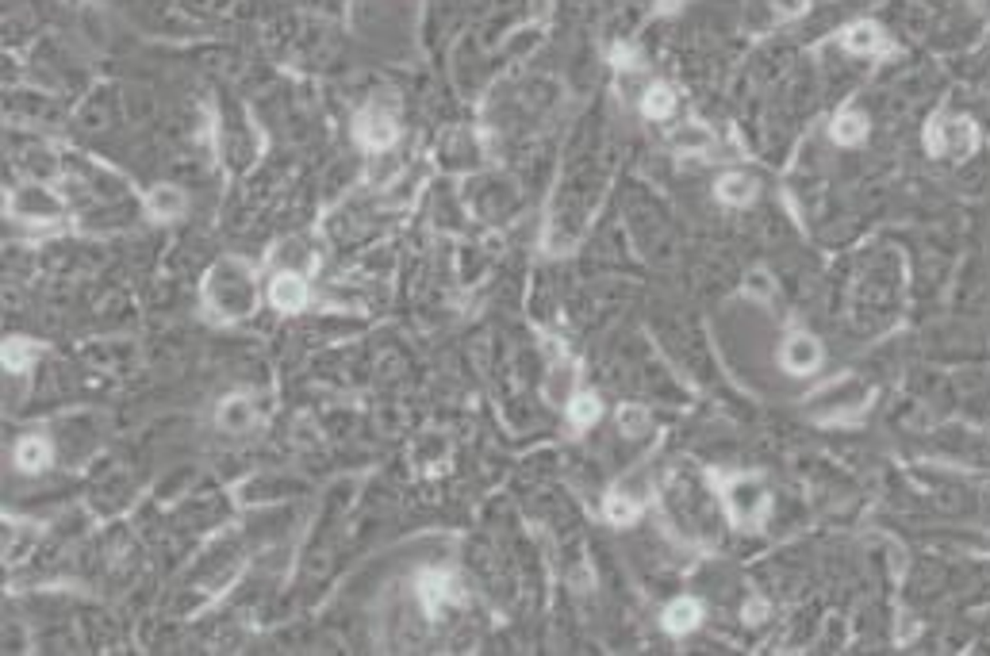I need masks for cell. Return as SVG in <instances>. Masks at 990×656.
<instances>
[{"label": "cell", "instance_id": "1", "mask_svg": "<svg viewBox=\"0 0 990 656\" xmlns=\"http://www.w3.org/2000/svg\"><path fill=\"white\" fill-rule=\"evenodd\" d=\"M975 142H979L975 123L964 116H937L925 130V146L937 158H967L975 150Z\"/></svg>", "mask_w": 990, "mask_h": 656}, {"label": "cell", "instance_id": "2", "mask_svg": "<svg viewBox=\"0 0 990 656\" xmlns=\"http://www.w3.org/2000/svg\"><path fill=\"white\" fill-rule=\"evenodd\" d=\"M725 507H730V518L737 526H756L768 515V492L756 476H737L725 487Z\"/></svg>", "mask_w": 990, "mask_h": 656}, {"label": "cell", "instance_id": "3", "mask_svg": "<svg viewBox=\"0 0 990 656\" xmlns=\"http://www.w3.org/2000/svg\"><path fill=\"white\" fill-rule=\"evenodd\" d=\"M779 361L791 377H807V372H814L821 365V346H818V338H810V334H791V338L783 342Z\"/></svg>", "mask_w": 990, "mask_h": 656}, {"label": "cell", "instance_id": "4", "mask_svg": "<svg viewBox=\"0 0 990 656\" xmlns=\"http://www.w3.org/2000/svg\"><path fill=\"white\" fill-rule=\"evenodd\" d=\"M396 123H391V116H384V111H377V108H369L365 116L358 120V139L369 146V150H384V146H391L396 142Z\"/></svg>", "mask_w": 990, "mask_h": 656}, {"label": "cell", "instance_id": "5", "mask_svg": "<svg viewBox=\"0 0 990 656\" xmlns=\"http://www.w3.org/2000/svg\"><path fill=\"white\" fill-rule=\"evenodd\" d=\"M269 304L276 311H300L307 304V285L296 273H280L269 288Z\"/></svg>", "mask_w": 990, "mask_h": 656}, {"label": "cell", "instance_id": "6", "mask_svg": "<svg viewBox=\"0 0 990 656\" xmlns=\"http://www.w3.org/2000/svg\"><path fill=\"white\" fill-rule=\"evenodd\" d=\"M703 622V607H699V599H691V595H683V599H676V603H668V610H664V630L668 633H691Z\"/></svg>", "mask_w": 990, "mask_h": 656}, {"label": "cell", "instance_id": "7", "mask_svg": "<svg viewBox=\"0 0 990 656\" xmlns=\"http://www.w3.org/2000/svg\"><path fill=\"white\" fill-rule=\"evenodd\" d=\"M840 43H845L852 54H883L891 43L883 39V31L875 27V24H868V20H860V24H852L845 35H840Z\"/></svg>", "mask_w": 990, "mask_h": 656}, {"label": "cell", "instance_id": "8", "mask_svg": "<svg viewBox=\"0 0 990 656\" xmlns=\"http://www.w3.org/2000/svg\"><path fill=\"white\" fill-rule=\"evenodd\" d=\"M864 139H868V116H864L860 108H845L833 120V142L856 146V142H864Z\"/></svg>", "mask_w": 990, "mask_h": 656}, {"label": "cell", "instance_id": "9", "mask_svg": "<svg viewBox=\"0 0 990 656\" xmlns=\"http://www.w3.org/2000/svg\"><path fill=\"white\" fill-rule=\"evenodd\" d=\"M419 595H422V603H426V610H431V614L442 610L445 599H457L453 579L445 576V572H426V576L419 579Z\"/></svg>", "mask_w": 990, "mask_h": 656}, {"label": "cell", "instance_id": "10", "mask_svg": "<svg viewBox=\"0 0 990 656\" xmlns=\"http://www.w3.org/2000/svg\"><path fill=\"white\" fill-rule=\"evenodd\" d=\"M718 200L734 203V208H745V203L756 200V181L745 177V173H725V177L718 181Z\"/></svg>", "mask_w": 990, "mask_h": 656}, {"label": "cell", "instance_id": "11", "mask_svg": "<svg viewBox=\"0 0 990 656\" xmlns=\"http://www.w3.org/2000/svg\"><path fill=\"white\" fill-rule=\"evenodd\" d=\"M219 426L231 430V434H242V430L254 426V403L246 396H231L219 407Z\"/></svg>", "mask_w": 990, "mask_h": 656}, {"label": "cell", "instance_id": "12", "mask_svg": "<svg viewBox=\"0 0 990 656\" xmlns=\"http://www.w3.org/2000/svg\"><path fill=\"white\" fill-rule=\"evenodd\" d=\"M16 464H20L24 473H39V468H47V464H50V445H47V438H39V434L24 438L20 445H16Z\"/></svg>", "mask_w": 990, "mask_h": 656}, {"label": "cell", "instance_id": "13", "mask_svg": "<svg viewBox=\"0 0 990 656\" xmlns=\"http://www.w3.org/2000/svg\"><path fill=\"white\" fill-rule=\"evenodd\" d=\"M599 415H603V403H599V396H595V391H576V396L568 400V419H572V426H595L599 422Z\"/></svg>", "mask_w": 990, "mask_h": 656}, {"label": "cell", "instance_id": "14", "mask_svg": "<svg viewBox=\"0 0 990 656\" xmlns=\"http://www.w3.org/2000/svg\"><path fill=\"white\" fill-rule=\"evenodd\" d=\"M641 111L649 120H668L672 111H676V92H672V85H649L641 97Z\"/></svg>", "mask_w": 990, "mask_h": 656}, {"label": "cell", "instance_id": "15", "mask_svg": "<svg viewBox=\"0 0 990 656\" xmlns=\"http://www.w3.org/2000/svg\"><path fill=\"white\" fill-rule=\"evenodd\" d=\"M672 146L683 150V154H703V150L714 146V135H711V130H706L703 123H687L683 130H676V135H672Z\"/></svg>", "mask_w": 990, "mask_h": 656}, {"label": "cell", "instance_id": "16", "mask_svg": "<svg viewBox=\"0 0 990 656\" xmlns=\"http://www.w3.org/2000/svg\"><path fill=\"white\" fill-rule=\"evenodd\" d=\"M146 203H151V215L154 219H177L184 212V196L177 189H170V184H165V189H154Z\"/></svg>", "mask_w": 990, "mask_h": 656}, {"label": "cell", "instance_id": "17", "mask_svg": "<svg viewBox=\"0 0 990 656\" xmlns=\"http://www.w3.org/2000/svg\"><path fill=\"white\" fill-rule=\"evenodd\" d=\"M35 358H39V346L27 342V338H8L5 342V369L8 372H24Z\"/></svg>", "mask_w": 990, "mask_h": 656}, {"label": "cell", "instance_id": "18", "mask_svg": "<svg viewBox=\"0 0 990 656\" xmlns=\"http://www.w3.org/2000/svg\"><path fill=\"white\" fill-rule=\"evenodd\" d=\"M649 426H652V415H649L641 403H626V407L619 411V430H622L626 438H641V434H649Z\"/></svg>", "mask_w": 990, "mask_h": 656}, {"label": "cell", "instance_id": "19", "mask_svg": "<svg viewBox=\"0 0 990 656\" xmlns=\"http://www.w3.org/2000/svg\"><path fill=\"white\" fill-rule=\"evenodd\" d=\"M603 511H607V518L614 522V526H630V522L638 518V499L626 495V492H610L607 503H603Z\"/></svg>", "mask_w": 990, "mask_h": 656}, {"label": "cell", "instance_id": "20", "mask_svg": "<svg viewBox=\"0 0 990 656\" xmlns=\"http://www.w3.org/2000/svg\"><path fill=\"white\" fill-rule=\"evenodd\" d=\"M745 292H749V296H760V299L772 296V280H768V273H753L749 280H745Z\"/></svg>", "mask_w": 990, "mask_h": 656}, {"label": "cell", "instance_id": "21", "mask_svg": "<svg viewBox=\"0 0 990 656\" xmlns=\"http://www.w3.org/2000/svg\"><path fill=\"white\" fill-rule=\"evenodd\" d=\"M764 618H768V603H764V599H749V603H745V622H764Z\"/></svg>", "mask_w": 990, "mask_h": 656}, {"label": "cell", "instance_id": "22", "mask_svg": "<svg viewBox=\"0 0 990 656\" xmlns=\"http://www.w3.org/2000/svg\"><path fill=\"white\" fill-rule=\"evenodd\" d=\"M772 5H776L779 16H787V20H791V16H802V12H807L810 0H772Z\"/></svg>", "mask_w": 990, "mask_h": 656}]
</instances>
